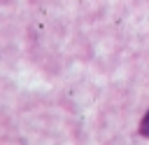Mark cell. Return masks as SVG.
Returning a JSON list of instances; mask_svg holds the SVG:
<instances>
[{"label": "cell", "instance_id": "6da1fadb", "mask_svg": "<svg viewBox=\"0 0 149 145\" xmlns=\"http://www.w3.org/2000/svg\"><path fill=\"white\" fill-rule=\"evenodd\" d=\"M140 133H142V136H149V110H147V115H144L142 122H140Z\"/></svg>", "mask_w": 149, "mask_h": 145}]
</instances>
